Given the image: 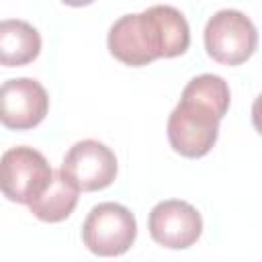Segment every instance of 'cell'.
I'll return each instance as SVG.
<instances>
[{
  "label": "cell",
  "mask_w": 262,
  "mask_h": 262,
  "mask_svg": "<svg viewBox=\"0 0 262 262\" xmlns=\"http://www.w3.org/2000/svg\"><path fill=\"white\" fill-rule=\"evenodd\" d=\"M203 41L207 53L225 66L244 63L258 45V31L250 16L235 8L217 10L205 25Z\"/></svg>",
  "instance_id": "6da1fadb"
},
{
  "label": "cell",
  "mask_w": 262,
  "mask_h": 262,
  "mask_svg": "<svg viewBox=\"0 0 262 262\" xmlns=\"http://www.w3.org/2000/svg\"><path fill=\"white\" fill-rule=\"evenodd\" d=\"M137 235L135 215L121 203H98L90 209L82 225V239L96 256L125 254Z\"/></svg>",
  "instance_id": "7a4b0ae2"
},
{
  "label": "cell",
  "mask_w": 262,
  "mask_h": 262,
  "mask_svg": "<svg viewBox=\"0 0 262 262\" xmlns=\"http://www.w3.org/2000/svg\"><path fill=\"white\" fill-rule=\"evenodd\" d=\"M219 117L205 104L180 96L168 117V141L184 158L209 154L219 135Z\"/></svg>",
  "instance_id": "3957f363"
},
{
  "label": "cell",
  "mask_w": 262,
  "mask_h": 262,
  "mask_svg": "<svg viewBox=\"0 0 262 262\" xmlns=\"http://www.w3.org/2000/svg\"><path fill=\"white\" fill-rule=\"evenodd\" d=\"M51 174L47 158L29 145L10 147L0 156V192L8 201L29 205L45 190Z\"/></svg>",
  "instance_id": "277c9868"
},
{
  "label": "cell",
  "mask_w": 262,
  "mask_h": 262,
  "mask_svg": "<svg viewBox=\"0 0 262 262\" xmlns=\"http://www.w3.org/2000/svg\"><path fill=\"white\" fill-rule=\"evenodd\" d=\"M108 51L127 66H147L162 57V41L151 12H131L119 16L106 35Z\"/></svg>",
  "instance_id": "5b68a950"
},
{
  "label": "cell",
  "mask_w": 262,
  "mask_h": 262,
  "mask_svg": "<svg viewBox=\"0 0 262 262\" xmlns=\"http://www.w3.org/2000/svg\"><path fill=\"white\" fill-rule=\"evenodd\" d=\"M61 172L78 190H102L111 186L117 176V156L102 141L82 139L63 156Z\"/></svg>",
  "instance_id": "8992f818"
},
{
  "label": "cell",
  "mask_w": 262,
  "mask_h": 262,
  "mask_svg": "<svg viewBox=\"0 0 262 262\" xmlns=\"http://www.w3.org/2000/svg\"><path fill=\"white\" fill-rule=\"evenodd\" d=\"M49 111V96L33 78H10L0 84V123L8 129H33Z\"/></svg>",
  "instance_id": "52a82bcc"
},
{
  "label": "cell",
  "mask_w": 262,
  "mask_h": 262,
  "mask_svg": "<svg viewBox=\"0 0 262 262\" xmlns=\"http://www.w3.org/2000/svg\"><path fill=\"white\" fill-rule=\"evenodd\" d=\"M149 233L164 248L184 250L192 246L203 231L201 213L186 201L166 199L149 211Z\"/></svg>",
  "instance_id": "ba28073f"
},
{
  "label": "cell",
  "mask_w": 262,
  "mask_h": 262,
  "mask_svg": "<svg viewBox=\"0 0 262 262\" xmlns=\"http://www.w3.org/2000/svg\"><path fill=\"white\" fill-rule=\"evenodd\" d=\"M41 51L39 31L23 18L0 20V66L31 63Z\"/></svg>",
  "instance_id": "9c48e42d"
},
{
  "label": "cell",
  "mask_w": 262,
  "mask_h": 262,
  "mask_svg": "<svg viewBox=\"0 0 262 262\" xmlns=\"http://www.w3.org/2000/svg\"><path fill=\"white\" fill-rule=\"evenodd\" d=\"M78 194L80 190L76 188V184L61 170H53L49 184L37 199L29 203V209L37 219L57 223L72 215L78 205Z\"/></svg>",
  "instance_id": "30bf717a"
},
{
  "label": "cell",
  "mask_w": 262,
  "mask_h": 262,
  "mask_svg": "<svg viewBox=\"0 0 262 262\" xmlns=\"http://www.w3.org/2000/svg\"><path fill=\"white\" fill-rule=\"evenodd\" d=\"M149 10L160 31L162 49H164L162 57L182 55L190 45V27L184 14L176 6H170V4H154L149 6Z\"/></svg>",
  "instance_id": "8fae6325"
},
{
  "label": "cell",
  "mask_w": 262,
  "mask_h": 262,
  "mask_svg": "<svg viewBox=\"0 0 262 262\" xmlns=\"http://www.w3.org/2000/svg\"><path fill=\"white\" fill-rule=\"evenodd\" d=\"M184 98H192L205 106H209L219 119L225 117L227 108H229V100H231V92L227 82L217 76V74H201L194 76L182 90Z\"/></svg>",
  "instance_id": "7c38bea8"
}]
</instances>
